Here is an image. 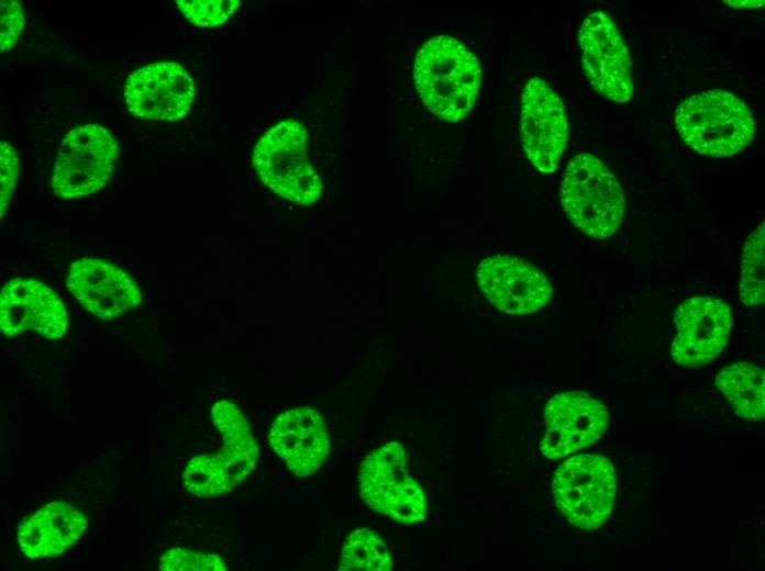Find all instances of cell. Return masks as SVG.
Returning a JSON list of instances; mask_svg holds the SVG:
<instances>
[{"instance_id": "6da1fadb", "label": "cell", "mask_w": 765, "mask_h": 571, "mask_svg": "<svg viewBox=\"0 0 765 571\" xmlns=\"http://www.w3.org/2000/svg\"><path fill=\"white\" fill-rule=\"evenodd\" d=\"M413 79L425 107L448 122L463 120L473 109L480 86L476 56L447 35L434 36L417 53Z\"/></svg>"}, {"instance_id": "7a4b0ae2", "label": "cell", "mask_w": 765, "mask_h": 571, "mask_svg": "<svg viewBox=\"0 0 765 571\" xmlns=\"http://www.w3.org/2000/svg\"><path fill=\"white\" fill-rule=\"evenodd\" d=\"M211 419L223 447L218 454L191 458L181 475L188 493L206 499L226 494L242 483L255 469L259 452L246 417L233 402H215Z\"/></svg>"}, {"instance_id": "3957f363", "label": "cell", "mask_w": 765, "mask_h": 571, "mask_svg": "<svg viewBox=\"0 0 765 571\" xmlns=\"http://www.w3.org/2000/svg\"><path fill=\"white\" fill-rule=\"evenodd\" d=\"M683 141L699 154L729 157L743 150L755 135L749 107L724 90H710L685 99L675 112Z\"/></svg>"}, {"instance_id": "277c9868", "label": "cell", "mask_w": 765, "mask_h": 571, "mask_svg": "<svg viewBox=\"0 0 765 571\" xmlns=\"http://www.w3.org/2000/svg\"><path fill=\"white\" fill-rule=\"evenodd\" d=\"M561 202L574 226L595 239L618 231L625 208L616 176L591 154L576 155L566 166Z\"/></svg>"}, {"instance_id": "5b68a950", "label": "cell", "mask_w": 765, "mask_h": 571, "mask_svg": "<svg viewBox=\"0 0 765 571\" xmlns=\"http://www.w3.org/2000/svg\"><path fill=\"white\" fill-rule=\"evenodd\" d=\"M259 179L284 199L314 204L322 193V182L308 158V135L296 120H285L270 127L256 143L252 158Z\"/></svg>"}, {"instance_id": "8992f818", "label": "cell", "mask_w": 765, "mask_h": 571, "mask_svg": "<svg viewBox=\"0 0 765 571\" xmlns=\"http://www.w3.org/2000/svg\"><path fill=\"white\" fill-rule=\"evenodd\" d=\"M358 485L363 501L374 512L402 525L425 519V494L408 472L407 454L400 443L389 441L365 457Z\"/></svg>"}, {"instance_id": "52a82bcc", "label": "cell", "mask_w": 765, "mask_h": 571, "mask_svg": "<svg viewBox=\"0 0 765 571\" xmlns=\"http://www.w3.org/2000/svg\"><path fill=\"white\" fill-rule=\"evenodd\" d=\"M617 479L603 456L581 454L557 468L552 491L559 512L581 529H597L611 514Z\"/></svg>"}, {"instance_id": "ba28073f", "label": "cell", "mask_w": 765, "mask_h": 571, "mask_svg": "<svg viewBox=\"0 0 765 571\" xmlns=\"http://www.w3.org/2000/svg\"><path fill=\"white\" fill-rule=\"evenodd\" d=\"M119 155L111 133L98 124H82L66 134L55 159L51 186L60 199H76L100 190Z\"/></svg>"}, {"instance_id": "9c48e42d", "label": "cell", "mask_w": 765, "mask_h": 571, "mask_svg": "<svg viewBox=\"0 0 765 571\" xmlns=\"http://www.w3.org/2000/svg\"><path fill=\"white\" fill-rule=\"evenodd\" d=\"M583 68L594 89L617 103L634 92L629 51L613 20L602 11L590 13L578 31Z\"/></svg>"}, {"instance_id": "30bf717a", "label": "cell", "mask_w": 765, "mask_h": 571, "mask_svg": "<svg viewBox=\"0 0 765 571\" xmlns=\"http://www.w3.org/2000/svg\"><path fill=\"white\" fill-rule=\"evenodd\" d=\"M521 135L531 164L553 172L567 145L568 123L561 98L540 78L529 80L522 93Z\"/></svg>"}, {"instance_id": "8fae6325", "label": "cell", "mask_w": 765, "mask_h": 571, "mask_svg": "<svg viewBox=\"0 0 765 571\" xmlns=\"http://www.w3.org/2000/svg\"><path fill=\"white\" fill-rule=\"evenodd\" d=\"M545 434L542 454L562 459L596 443L606 432L609 415L605 405L584 392L557 393L543 412Z\"/></svg>"}, {"instance_id": "7c38bea8", "label": "cell", "mask_w": 765, "mask_h": 571, "mask_svg": "<svg viewBox=\"0 0 765 571\" xmlns=\"http://www.w3.org/2000/svg\"><path fill=\"white\" fill-rule=\"evenodd\" d=\"M676 335L670 356L683 367L698 368L712 361L725 347L731 310L712 296H694L683 302L674 315Z\"/></svg>"}, {"instance_id": "4fadbf2b", "label": "cell", "mask_w": 765, "mask_h": 571, "mask_svg": "<svg viewBox=\"0 0 765 571\" xmlns=\"http://www.w3.org/2000/svg\"><path fill=\"white\" fill-rule=\"evenodd\" d=\"M195 92L192 78L179 64L157 61L132 72L123 96L129 111L137 117L176 121L188 113Z\"/></svg>"}, {"instance_id": "5bb4252c", "label": "cell", "mask_w": 765, "mask_h": 571, "mask_svg": "<svg viewBox=\"0 0 765 571\" xmlns=\"http://www.w3.org/2000/svg\"><path fill=\"white\" fill-rule=\"evenodd\" d=\"M68 315L62 299L33 278L9 280L0 294V328L7 337L33 331L46 339L66 333Z\"/></svg>"}, {"instance_id": "9a60e30c", "label": "cell", "mask_w": 765, "mask_h": 571, "mask_svg": "<svg viewBox=\"0 0 765 571\" xmlns=\"http://www.w3.org/2000/svg\"><path fill=\"white\" fill-rule=\"evenodd\" d=\"M477 282L494 306L513 315L533 313L552 296L551 283L543 272L509 255L484 259L477 269Z\"/></svg>"}, {"instance_id": "2e32d148", "label": "cell", "mask_w": 765, "mask_h": 571, "mask_svg": "<svg viewBox=\"0 0 765 571\" xmlns=\"http://www.w3.org/2000/svg\"><path fill=\"white\" fill-rule=\"evenodd\" d=\"M66 286L80 305L100 320H114L142 302L137 283L117 265L98 258L74 261Z\"/></svg>"}, {"instance_id": "e0dca14e", "label": "cell", "mask_w": 765, "mask_h": 571, "mask_svg": "<svg viewBox=\"0 0 765 571\" xmlns=\"http://www.w3.org/2000/svg\"><path fill=\"white\" fill-rule=\"evenodd\" d=\"M268 439L276 455L299 478L314 473L330 448L325 422L318 411L309 406L290 408L277 415Z\"/></svg>"}, {"instance_id": "ac0fdd59", "label": "cell", "mask_w": 765, "mask_h": 571, "mask_svg": "<svg viewBox=\"0 0 765 571\" xmlns=\"http://www.w3.org/2000/svg\"><path fill=\"white\" fill-rule=\"evenodd\" d=\"M86 516L64 501H53L33 513L19 526L16 540L29 559L54 558L85 534Z\"/></svg>"}, {"instance_id": "d6986e66", "label": "cell", "mask_w": 765, "mask_h": 571, "mask_svg": "<svg viewBox=\"0 0 765 571\" xmlns=\"http://www.w3.org/2000/svg\"><path fill=\"white\" fill-rule=\"evenodd\" d=\"M716 387L741 418L760 422L765 416V373L750 362H735L720 370Z\"/></svg>"}, {"instance_id": "ffe728a7", "label": "cell", "mask_w": 765, "mask_h": 571, "mask_svg": "<svg viewBox=\"0 0 765 571\" xmlns=\"http://www.w3.org/2000/svg\"><path fill=\"white\" fill-rule=\"evenodd\" d=\"M388 547L373 530L358 528L346 538L341 551L339 571H389Z\"/></svg>"}, {"instance_id": "44dd1931", "label": "cell", "mask_w": 765, "mask_h": 571, "mask_svg": "<svg viewBox=\"0 0 765 571\" xmlns=\"http://www.w3.org/2000/svg\"><path fill=\"white\" fill-rule=\"evenodd\" d=\"M764 224H761L746 238L742 249L739 294L741 302L746 306L764 303Z\"/></svg>"}, {"instance_id": "7402d4cb", "label": "cell", "mask_w": 765, "mask_h": 571, "mask_svg": "<svg viewBox=\"0 0 765 571\" xmlns=\"http://www.w3.org/2000/svg\"><path fill=\"white\" fill-rule=\"evenodd\" d=\"M180 12L198 26L223 24L239 8L240 0H176Z\"/></svg>"}, {"instance_id": "603a6c76", "label": "cell", "mask_w": 765, "mask_h": 571, "mask_svg": "<svg viewBox=\"0 0 765 571\" xmlns=\"http://www.w3.org/2000/svg\"><path fill=\"white\" fill-rule=\"evenodd\" d=\"M162 571H225L223 560L214 553L187 548H170L159 558Z\"/></svg>"}, {"instance_id": "cb8c5ba5", "label": "cell", "mask_w": 765, "mask_h": 571, "mask_svg": "<svg viewBox=\"0 0 765 571\" xmlns=\"http://www.w3.org/2000/svg\"><path fill=\"white\" fill-rule=\"evenodd\" d=\"M0 9V49L4 52L19 40L24 25V13L21 3L15 0H2Z\"/></svg>"}, {"instance_id": "d4e9b609", "label": "cell", "mask_w": 765, "mask_h": 571, "mask_svg": "<svg viewBox=\"0 0 765 571\" xmlns=\"http://www.w3.org/2000/svg\"><path fill=\"white\" fill-rule=\"evenodd\" d=\"M0 150V209L2 217L14 191L20 165L19 155L13 146H11L8 143L1 142Z\"/></svg>"}, {"instance_id": "484cf974", "label": "cell", "mask_w": 765, "mask_h": 571, "mask_svg": "<svg viewBox=\"0 0 765 571\" xmlns=\"http://www.w3.org/2000/svg\"><path fill=\"white\" fill-rule=\"evenodd\" d=\"M729 5H733L736 8L741 7H749V8H754V7H760L763 5V1H727Z\"/></svg>"}]
</instances>
